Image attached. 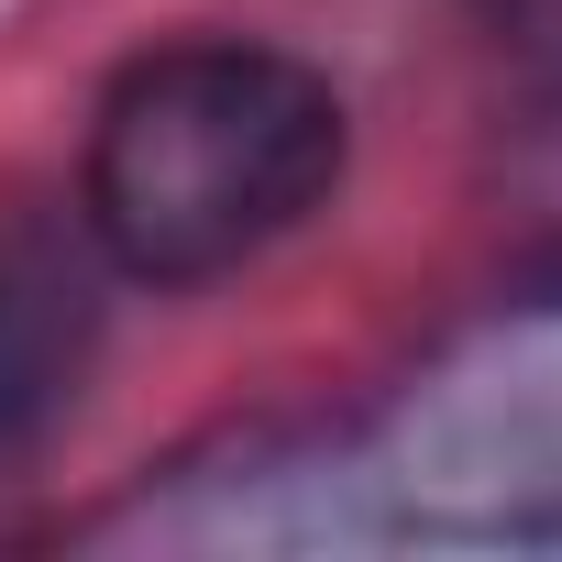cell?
Returning a JSON list of instances; mask_svg holds the SVG:
<instances>
[{
  "label": "cell",
  "mask_w": 562,
  "mask_h": 562,
  "mask_svg": "<svg viewBox=\"0 0 562 562\" xmlns=\"http://www.w3.org/2000/svg\"><path fill=\"white\" fill-rule=\"evenodd\" d=\"M342 89L254 34H188L100 89L78 221L133 288H210L342 188Z\"/></svg>",
  "instance_id": "cell-1"
},
{
  "label": "cell",
  "mask_w": 562,
  "mask_h": 562,
  "mask_svg": "<svg viewBox=\"0 0 562 562\" xmlns=\"http://www.w3.org/2000/svg\"><path fill=\"white\" fill-rule=\"evenodd\" d=\"M100 276L111 254L78 210H45V199L0 210V452L45 441L78 408L100 364V321H111Z\"/></svg>",
  "instance_id": "cell-2"
}]
</instances>
